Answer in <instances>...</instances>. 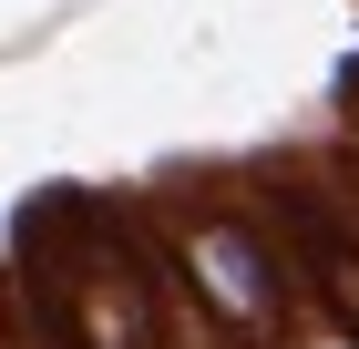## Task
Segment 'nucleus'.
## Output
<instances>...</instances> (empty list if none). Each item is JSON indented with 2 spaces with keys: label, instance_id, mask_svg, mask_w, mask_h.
<instances>
[{
  "label": "nucleus",
  "instance_id": "20e7f679",
  "mask_svg": "<svg viewBox=\"0 0 359 349\" xmlns=\"http://www.w3.org/2000/svg\"><path fill=\"white\" fill-rule=\"evenodd\" d=\"M267 349H359V339H349V319H339V308H318V298H298V308L277 319V339H267Z\"/></svg>",
  "mask_w": 359,
  "mask_h": 349
},
{
  "label": "nucleus",
  "instance_id": "39448f33",
  "mask_svg": "<svg viewBox=\"0 0 359 349\" xmlns=\"http://www.w3.org/2000/svg\"><path fill=\"white\" fill-rule=\"evenodd\" d=\"M349 237H359V175H349Z\"/></svg>",
  "mask_w": 359,
  "mask_h": 349
},
{
  "label": "nucleus",
  "instance_id": "423d86ee",
  "mask_svg": "<svg viewBox=\"0 0 359 349\" xmlns=\"http://www.w3.org/2000/svg\"><path fill=\"white\" fill-rule=\"evenodd\" d=\"M0 349H41V339H0Z\"/></svg>",
  "mask_w": 359,
  "mask_h": 349
},
{
  "label": "nucleus",
  "instance_id": "f03ea898",
  "mask_svg": "<svg viewBox=\"0 0 359 349\" xmlns=\"http://www.w3.org/2000/svg\"><path fill=\"white\" fill-rule=\"evenodd\" d=\"M41 349H165V288L134 237L41 257Z\"/></svg>",
  "mask_w": 359,
  "mask_h": 349
},
{
  "label": "nucleus",
  "instance_id": "7ed1b4c3",
  "mask_svg": "<svg viewBox=\"0 0 359 349\" xmlns=\"http://www.w3.org/2000/svg\"><path fill=\"white\" fill-rule=\"evenodd\" d=\"M298 277H308V298H318V308H339V319H349V339H359V237H349V226H308Z\"/></svg>",
  "mask_w": 359,
  "mask_h": 349
},
{
  "label": "nucleus",
  "instance_id": "f257e3e1",
  "mask_svg": "<svg viewBox=\"0 0 359 349\" xmlns=\"http://www.w3.org/2000/svg\"><path fill=\"white\" fill-rule=\"evenodd\" d=\"M154 246H165L154 277H175L236 349H267L277 319L308 298L298 257H287L236 195H165V206H154Z\"/></svg>",
  "mask_w": 359,
  "mask_h": 349
}]
</instances>
